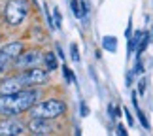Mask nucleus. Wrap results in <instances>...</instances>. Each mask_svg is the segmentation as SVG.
I'll list each match as a JSON object with an SVG mask.
<instances>
[{"label":"nucleus","mask_w":153,"mask_h":136,"mask_svg":"<svg viewBox=\"0 0 153 136\" xmlns=\"http://www.w3.org/2000/svg\"><path fill=\"white\" fill-rule=\"evenodd\" d=\"M38 100L36 89H23L15 94H0V115L11 117L30 110Z\"/></svg>","instance_id":"nucleus-1"},{"label":"nucleus","mask_w":153,"mask_h":136,"mask_svg":"<svg viewBox=\"0 0 153 136\" xmlns=\"http://www.w3.org/2000/svg\"><path fill=\"white\" fill-rule=\"evenodd\" d=\"M64 111H66V104L62 100L48 98L42 100V102H36L28 110V114H30V117H38V119H57Z\"/></svg>","instance_id":"nucleus-2"},{"label":"nucleus","mask_w":153,"mask_h":136,"mask_svg":"<svg viewBox=\"0 0 153 136\" xmlns=\"http://www.w3.org/2000/svg\"><path fill=\"white\" fill-rule=\"evenodd\" d=\"M28 10H30L28 0H8L6 10H4V17L11 27H17L25 21V17L28 15Z\"/></svg>","instance_id":"nucleus-3"},{"label":"nucleus","mask_w":153,"mask_h":136,"mask_svg":"<svg viewBox=\"0 0 153 136\" xmlns=\"http://www.w3.org/2000/svg\"><path fill=\"white\" fill-rule=\"evenodd\" d=\"M42 61H44L42 53L36 51V49H30V51L21 53L13 61V64H15V68H19V70H28V68H36Z\"/></svg>","instance_id":"nucleus-4"},{"label":"nucleus","mask_w":153,"mask_h":136,"mask_svg":"<svg viewBox=\"0 0 153 136\" xmlns=\"http://www.w3.org/2000/svg\"><path fill=\"white\" fill-rule=\"evenodd\" d=\"M25 127L19 119L13 117H4L0 119V136H21L25 132Z\"/></svg>","instance_id":"nucleus-5"},{"label":"nucleus","mask_w":153,"mask_h":136,"mask_svg":"<svg viewBox=\"0 0 153 136\" xmlns=\"http://www.w3.org/2000/svg\"><path fill=\"white\" fill-rule=\"evenodd\" d=\"M21 78L25 81V85H42V83H45V80H48V74H45V70H40L36 66V68L25 70V72L21 74Z\"/></svg>","instance_id":"nucleus-6"},{"label":"nucleus","mask_w":153,"mask_h":136,"mask_svg":"<svg viewBox=\"0 0 153 136\" xmlns=\"http://www.w3.org/2000/svg\"><path fill=\"white\" fill-rule=\"evenodd\" d=\"M23 87H25V81H23L21 74L13 76V78H6L0 83V94H15V93L23 91Z\"/></svg>","instance_id":"nucleus-7"},{"label":"nucleus","mask_w":153,"mask_h":136,"mask_svg":"<svg viewBox=\"0 0 153 136\" xmlns=\"http://www.w3.org/2000/svg\"><path fill=\"white\" fill-rule=\"evenodd\" d=\"M27 129L32 134H49L51 123L49 119H38V117H30V121L27 123Z\"/></svg>","instance_id":"nucleus-8"},{"label":"nucleus","mask_w":153,"mask_h":136,"mask_svg":"<svg viewBox=\"0 0 153 136\" xmlns=\"http://www.w3.org/2000/svg\"><path fill=\"white\" fill-rule=\"evenodd\" d=\"M2 51H4L10 59H13V61H15V59L23 53V44H21V42H10V44L4 45Z\"/></svg>","instance_id":"nucleus-9"},{"label":"nucleus","mask_w":153,"mask_h":136,"mask_svg":"<svg viewBox=\"0 0 153 136\" xmlns=\"http://www.w3.org/2000/svg\"><path fill=\"white\" fill-rule=\"evenodd\" d=\"M102 47L106 51H117V38H114V36H104L102 38Z\"/></svg>","instance_id":"nucleus-10"},{"label":"nucleus","mask_w":153,"mask_h":136,"mask_svg":"<svg viewBox=\"0 0 153 136\" xmlns=\"http://www.w3.org/2000/svg\"><path fill=\"white\" fill-rule=\"evenodd\" d=\"M44 62H45V66H48V70H51V72H53V70H55L57 68V57H55V53H45V55H44Z\"/></svg>","instance_id":"nucleus-11"},{"label":"nucleus","mask_w":153,"mask_h":136,"mask_svg":"<svg viewBox=\"0 0 153 136\" xmlns=\"http://www.w3.org/2000/svg\"><path fill=\"white\" fill-rule=\"evenodd\" d=\"M149 42H151V34L149 32H144L142 34V40H140V44L136 47V53H138V55H142V53L146 51V47L149 45Z\"/></svg>","instance_id":"nucleus-12"},{"label":"nucleus","mask_w":153,"mask_h":136,"mask_svg":"<svg viewBox=\"0 0 153 136\" xmlns=\"http://www.w3.org/2000/svg\"><path fill=\"white\" fill-rule=\"evenodd\" d=\"M142 34L144 32H134V36L132 38H128V55H131L132 51H136V47H138V44H140V40H142Z\"/></svg>","instance_id":"nucleus-13"},{"label":"nucleus","mask_w":153,"mask_h":136,"mask_svg":"<svg viewBox=\"0 0 153 136\" xmlns=\"http://www.w3.org/2000/svg\"><path fill=\"white\" fill-rule=\"evenodd\" d=\"M136 115H138V119H140V123L144 125V129H148L149 131V121H148V117H146V114L140 108H136Z\"/></svg>","instance_id":"nucleus-14"},{"label":"nucleus","mask_w":153,"mask_h":136,"mask_svg":"<svg viewBox=\"0 0 153 136\" xmlns=\"http://www.w3.org/2000/svg\"><path fill=\"white\" fill-rule=\"evenodd\" d=\"M62 74H64V78H66V81H68V83H74V81H76L74 74H72V70H70V68L66 66V64L62 66Z\"/></svg>","instance_id":"nucleus-15"},{"label":"nucleus","mask_w":153,"mask_h":136,"mask_svg":"<svg viewBox=\"0 0 153 136\" xmlns=\"http://www.w3.org/2000/svg\"><path fill=\"white\" fill-rule=\"evenodd\" d=\"M70 55H72L74 62H79V51H78V45H76V44L70 45Z\"/></svg>","instance_id":"nucleus-16"},{"label":"nucleus","mask_w":153,"mask_h":136,"mask_svg":"<svg viewBox=\"0 0 153 136\" xmlns=\"http://www.w3.org/2000/svg\"><path fill=\"white\" fill-rule=\"evenodd\" d=\"M8 61H10V57L6 55L4 51H0V74H2V70L8 66Z\"/></svg>","instance_id":"nucleus-17"},{"label":"nucleus","mask_w":153,"mask_h":136,"mask_svg":"<svg viewBox=\"0 0 153 136\" xmlns=\"http://www.w3.org/2000/svg\"><path fill=\"white\" fill-rule=\"evenodd\" d=\"M70 6H72V11H74L76 17H83V15H81V8H79V2H78V0H72Z\"/></svg>","instance_id":"nucleus-18"},{"label":"nucleus","mask_w":153,"mask_h":136,"mask_svg":"<svg viewBox=\"0 0 153 136\" xmlns=\"http://www.w3.org/2000/svg\"><path fill=\"white\" fill-rule=\"evenodd\" d=\"M132 72H134V74H142V72H144V64H142V61H140V59L136 61V66H134Z\"/></svg>","instance_id":"nucleus-19"},{"label":"nucleus","mask_w":153,"mask_h":136,"mask_svg":"<svg viewBox=\"0 0 153 136\" xmlns=\"http://www.w3.org/2000/svg\"><path fill=\"white\" fill-rule=\"evenodd\" d=\"M53 15H55V28H59V27H61V11H59V10L55 8Z\"/></svg>","instance_id":"nucleus-20"},{"label":"nucleus","mask_w":153,"mask_h":136,"mask_svg":"<svg viewBox=\"0 0 153 136\" xmlns=\"http://www.w3.org/2000/svg\"><path fill=\"white\" fill-rule=\"evenodd\" d=\"M117 136H127V129H125V125H117Z\"/></svg>","instance_id":"nucleus-21"},{"label":"nucleus","mask_w":153,"mask_h":136,"mask_svg":"<svg viewBox=\"0 0 153 136\" xmlns=\"http://www.w3.org/2000/svg\"><path fill=\"white\" fill-rule=\"evenodd\" d=\"M138 93H140V94L146 93V80H140V83H138Z\"/></svg>","instance_id":"nucleus-22"},{"label":"nucleus","mask_w":153,"mask_h":136,"mask_svg":"<svg viewBox=\"0 0 153 136\" xmlns=\"http://www.w3.org/2000/svg\"><path fill=\"white\" fill-rule=\"evenodd\" d=\"M79 110H81V115H89V108H87V104L85 102H81V106H79Z\"/></svg>","instance_id":"nucleus-23"},{"label":"nucleus","mask_w":153,"mask_h":136,"mask_svg":"<svg viewBox=\"0 0 153 136\" xmlns=\"http://www.w3.org/2000/svg\"><path fill=\"white\" fill-rule=\"evenodd\" d=\"M125 115H127V123H128V125H132V123H134V119H132V115H131V111H128L127 108H125Z\"/></svg>","instance_id":"nucleus-24"},{"label":"nucleus","mask_w":153,"mask_h":136,"mask_svg":"<svg viewBox=\"0 0 153 136\" xmlns=\"http://www.w3.org/2000/svg\"><path fill=\"white\" fill-rule=\"evenodd\" d=\"M114 117H121V108L119 106H117V108L114 106Z\"/></svg>","instance_id":"nucleus-25"},{"label":"nucleus","mask_w":153,"mask_h":136,"mask_svg":"<svg viewBox=\"0 0 153 136\" xmlns=\"http://www.w3.org/2000/svg\"><path fill=\"white\" fill-rule=\"evenodd\" d=\"M132 74H134V72H128V74H127V85H128V87H131V83H132Z\"/></svg>","instance_id":"nucleus-26"},{"label":"nucleus","mask_w":153,"mask_h":136,"mask_svg":"<svg viewBox=\"0 0 153 136\" xmlns=\"http://www.w3.org/2000/svg\"><path fill=\"white\" fill-rule=\"evenodd\" d=\"M57 55L61 57V59H64V55H62V49H61V45H57Z\"/></svg>","instance_id":"nucleus-27"},{"label":"nucleus","mask_w":153,"mask_h":136,"mask_svg":"<svg viewBox=\"0 0 153 136\" xmlns=\"http://www.w3.org/2000/svg\"><path fill=\"white\" fill-rule=\"evenodd\" d=\"M76 136H81V132H79V129H76Z\"/></svg>","instance_id":"nucleus-28"},{"label":"nucleus","mask_w":153,"mask_h":136,"mask_svg":"<svg viewBox=\"0 0 153 136\" xmlns=\"http://www.w3.org/2000/svg\"><path fill=\"white\" fill-rule=\"evenodd\" d=\"M32 136H51V134H32Z\"/></svg>","instance_id":"nucleus-29"}]
</instances>
